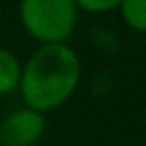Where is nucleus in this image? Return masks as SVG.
Listing matches in <instances>:
<instances>
[{"mask_svg": "<svg viewBox=\"0 0 146 146\" xmlns=\"http://www.w3.org/2000/svg\"><path fill=\"white\" fill-rule=\"evenodd\" d=\"M82 74L80 57L70 46L43 44L22 68L21 93L26 106L46 113L63 106L76 91Z\"/></svg>", "mask_w": 146, "mask_h": 146, "instance_id": "f257e3e1", "label": "nucleus"}, {"mask_svg": "<svg viewBox=\"0 0 146 146\" xmlns=\"http://www.w3.org/2000/svg\"><path fill=\"white\" fill-rule=\"evenodd\" d=\"M24 30L43 44H61L74 33L78 6L74 0H21Z\"/></svg>", "mask_w": 146, "mask_h": 146, "instance_id": "f03ea898", "label": "nucleus"}, {"mask_svg": "<svg viewBox=\"0 0 146 146\" xmlns=\"http://www.w3.org/2000/svg\"><path fill=\"white\" fill-rule=\"evenodd\" d=\"M46 129L43 113L24 107L9 113L0 122V146H32Z\"/></svg>", "mask_w": 146, "mask_h": 146, "instance_id": "7ed1b4c3", "label": "nucleus"}, {"mask_svg": "<svg viewBox=\"0 0 146 146\" xmlns=\"http://www.w3.org/2000/svg\"><path fill=\"white\" fill-rule=\"evenodd\" d=\"M22 67L17 56L0 46V94H9L21 85Z\"/></svg>", "mask_w": 146, "mask_h": 146, "instance_id": "20e7f679", "label": "nucleus"}, {"mask_svg": "<svg viewBox=\"0 0 146 146\" xmlns=\"http://www.w3.org/2000/svg\"><path fill=\"white\" fill-rule=\"evenodd\" d=\"M118 9L128 26L137 32H146V0H124Z\"/></svg>", "mask_w": 146, "mask_h": 146, "instance_id": "39448f33", "label": "nucleus"}, {"mask_svg": "<svg viewBox=\"0 0 146 146\" xmlns=\"http://www.w3.org/2000/svg\"><path fill=\"white\" fill-rule=\"evenodd\" d=\"M76 6L89 13H106V11L118 9L124 0H74Z\"/></svg>", "mask_w": 146, "mask_h": 146, "instance_id": "423d86ee", "label": "nucleus"}]
</instances>
